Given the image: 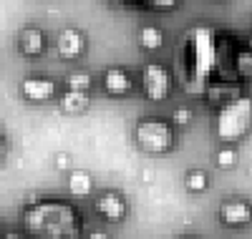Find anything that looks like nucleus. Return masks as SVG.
Masks as SVG:
<instances>
[{
    "mask_svg": "<svg viewBox=\"0 0 252 239\" xmlns=\"http://www.w3.org/2000/svg\"><path fill=\"white\" fill-rule=\"evenodd\" d=\"M94 207L101 216H106V219H111V222H119V219L126 216V202H124L121 194H114V191L101 194Z\"/></svg>",
    "mask_w": 252,
    "mask_h": 239,
    "instance_id": "8",
    "label": "nucleus"
},
{
    "mask_svg": "<svg viewBox=\"0 0 252 239\" xmlns=\"http://www.w3.org/2000/svg\"><path fill=\"white\" fill-rule=\"evenodd\" d=\"M220 222L227 224V227H245L252 222V207L247 199H240V197H232L222 202L220 207Z\"/></svg>",
    "mask_w": 252,
    "mask_h": 239,
    "instance_id": "5",
    "label": "nucleus"
},
{
    "mask_svg": "<svg viewBox=\"0 0 252 239\" xmlns=\"http://www.w3.org/2000/svg\"><path fill=\"white\" fill-rule=\"evenodd\" d=\"M134 136H136V144L149 151V154H164L169 151L172 144H174V131L172 126L166 123L164 119H141L134 128Z\"/></svg>",
    "mask_w": 252,
    "mask_h": 239,
    "instance_id": "3",
    "label": "nucleus"
},
{
    "mask_svg": "<svg viewBox=\"0 0 252 239\" xmlns=\"http://www.w3.org/2000/svg\"><path fill=\"white\" fill-rule=\"evenodd\" d=\"M184 184H187L189 191H204V189L209 186V179H207V174H204V171L194 169V171H189V174H187Z\"/></svg>",
    "mask_w": 252,
    "mask_h": 239,
    "instance_id": "14",
    "label": "nucleus"
},
{
    "mask_svg": "<svg viewBox=\"0 0 252 239\" xmlns=\"http://www.w3.org/2000/svg\"><path fill=\"white\" fill-rule=\"evenodd\" d=\"M5 239H23L20 234H5Z\"/></svg>",
    "mask_w": 252,
    "mask_h": 239,
    "instance_id": "22",
    "label": "nucleus"
},
{
    "mask_svg": "<svg viewBox=\"0 0 252 239\" xmlns=\"http://www.w3.org/2000/svg\"><path fill=\"white\" fill-rule=\"evenodd\" d=\"M139 43H141V48H146V51H157V48H161V43H164V33L157 26H144L139 30Z\"/></svg>",
    "mask_w": 252,
    "mask_h": 239,
    "instance_id": "13",
    "label": "nucleus"
},
{
    "mask_svg": "<svg viewBox=\"0 0 252 239\" xmlns=\"http://www.w3.org/2000/svg\"><path fill=\"white\" fill-rule=\"evenodd\" d=\"M89 239H111V237H109L106 232H91V234H89Z\"/></svg>",
    "mask_w": 252,
    "mask_h": 239,
    "instance_id": "19",
    "label": "nucleus"
},
{
    "mask_svg": "<svg viewBox=\"0 0 252 239\" xmlns=\"http://www.w3.org/2000/svg\"><path fill=\"white\" fill-rule=\"evenodd\" d=\"M250 123H252V98L237 96L220 108L217 121H215V131L224 141H237L247 134Z\"/></svg>",
    "mask_w": 252,
    "mask_h": 239,
    "instance_id": "2",
    "label": "nucleus"
},
{
    "mask_svg": "<svg viewBox=\"0 0 252 239\" xmlns=\"http://www.w3.org/2000/svg\"><path fill=\"white\" fill-rule=\"evenodd\" d=\"M237 66H240L242 76H252V51H250V53H240V56H237Z\"/></svg>",
    "mask_w": 252,
    "mask_h": 239,
    "instance_id": "17",
    "label": "nucleus"
},
{
    "mask_svg": "<svg viewBox=\"0 0 252 239\" xmlns=\"http://www.w3.org/2000/svg\"><path fill=\"white\" fill-rule=\"evenodd\" d=\"M247 46H250V51H252V33H250V38H247Z\"/></svg>",
    "mask_w": 252,
    "mask_h": 239,
    "instance_id": "23",
    "label": "nucleus"
},
{
    "mask_svg": "<svg viewBox=\"0 0 252 239\" xmlns=\"http://www.w3.org/2000/svg\"><path fill=\"white\" fill-rule=\"evenodd\" d=\"M235 161H237V151H235V149H222V151H217V164H220L222 169L235 166Z\"/></svg>",
    "mask_w": 252,
    "mask_h": 239,
    "instance_id": "16",
    "label": "nucleus"
},
{
    "mask_svg": "<svg viewBox=\"0 0 252 239\" xmlns=\"http://www.w3.org/2000/svg\"><path fill=\"white\" fill-rule=\"evenodd\" d=\"M94 189V179H91V174L89 171H71V177H68V191L73 194V197H86V194H91Z\"/></svg>",
    "mask_w": 252,
    "mask_h": 239,
    "instance_id": "11",
    "label": "nucleus"
},
{
    "mask_svg": "<svg viewBox=\"0 0 252 239\" xmlns=\"http://www.w3.org/2000/svg\"><path fill=\"white\" fill-rule=\"evenodd\" d=\"M141 86H144L146 98L161 101L172 91V76L161 63H146L144 71H141Z\"/></svg>",
    "mask_w": 252,
    "mask_h": 239,
    "instance_id": "4",
    "label": "nucleus"
},
{
    "mask_svg": "<svg viewBox=\"0 0 252 239\" xmlns=\"http://www.w3.org/2000/svg\"><path fill=\"white\" fill-rule=\"evenodd\" d=\"M5 154V139H3V134H0V156Z\"/></svg>",
    "mask_w": 252,
    "mask_h": 239,
    "instance_id": "21",
    "label": "nucleus"
},
{
    "mask_svg": "<svg viewBox=\"0 0 252 239\" xmlns=\"http://www.w3.org/2000/svg\"><path fill=\"white\" fill-rule=\"evenodd\" d=\"M20 91H23V96L28 101H48L56 93V83L43 76H31L20 83Z\"/></svg>",
    "mask_w": 252,
    "mask_h": 239,
    "instance_id": "7",
    "label": "nucleus"
},
{
    "mask_svg": "<svg viewBox=\"0 0 252 239\" xmlns=\"http://www.w3.org/2000/svg\"><path fill=\"white\" fill-rule=\"evenodd\" d=\"M58 166H61V169H66V166H68V156H66V154H61V156H58Z\"/></svg>",
    "mask_w": 252,
    "mask_h": 239,
    "instance_id": "20",
    "label": "nucleus"
},
{
    "mask_svg": "<svg viewBox=\"0 0 252 239\" xmlns=\"http://www.w3.org/2000/svg\"><path fill=\"white\" fill-rule=\"evenodd\" d=\"M26 229L35 239H78L81 214L66 202H40L26 209Z\"/></svg>",
    "mask_w": 252,
    "mask_h": 239,
    "instance_id": "1",
    "label": "nucleus"
},
{
    "mask_svg": "<svg viewBox=\"0 0 252 239\" xmlns=\"http://www.w3.org/2000/svg\"><path fill=\"white\" fill-rule=\"evenodd\" d=\"M43 48H46V35H43V30L26 28L23 33H20V51H23V53L38 56V53H43Z\"/></svg>",
    "mask_w": 252,
    "mask_h": 239,
    "instance_id": "10",
    "label": "nucleus"
},
{
    "mask_svg": "<svg viewBox=\"0 0 252 239\" xmlns=\"http://www.w3.org/2000/svg\"><path fill=\"white\" fill-rule=\"evenodd\" d=\"M103 89L114 96H121L131 89V78L121 66H111L106 73H103Z\"/></svg>",
    "mask_w": 252,
    "mask_h": 239,
    "instance_id": "9",
    "label": "nucleus"
},
{
    "mask_svg": "<svg viewBox=\"0 0 252 239\" xmlns=\"http://www.w3.org/2000/svg\"><path fill=\"white\" fill-rule=\"evenodd\" d=\"M61 106L66 108V111H71V114H78V111H83V108L89 106V93L78 91V89H68L66 93L61 96Z\"/></svg>",
    "mask_w": 252,
    "mask_h": 239,
    "instance_id": "12",
    "label": "nucleus"
},
{
    "mask_svg": "<svg viewBox=\"0 0 252 239\" xmlns=\"http://www.w3.org/2000/svg\"><path fill=\"white\" fill-rule=\"evenodd\" d=\"M56 48L63 58H78L83 53V48H86V38H83L81 30L76 28H63L58 33V40H56Z\"/></svg>",
    "mask_w": 252,
    "mask_h": 239,
    "instance_id": "6",
    "label": "nucleus"
},
{
    "mask_svg": "<svg viewBox=\"0 0 252 239\" xmlns=\"http://www.w3.org/2000/svg\"><path fill=\"white\" fill-rule=\"evenodd\" d=\"M172 119L179 123V126H184V123H189V121H192V111H189V108H174V114H172Z\"/></svg>",
    "mask_w": 252,
    "mask_h": 239,
    "instance_id": "18",
    "label": "nucleus"
},
{
    "mask_svg": "<svg viewBox=\"0 0 252 239\" xmlns=\"http://www.w3.org/2000/svg\"><path fill=\"white\" fill-rule=\"evenodd\" d=\"M66 83H68V89H78V91H89V86H91V76H89L86 71H73V73H68Z\"/></svg>",
    "mask_w": 252,
    "mask_h": 239,
    "instance_id": "15",
    "label": "nucleus"
}]
</instances>
